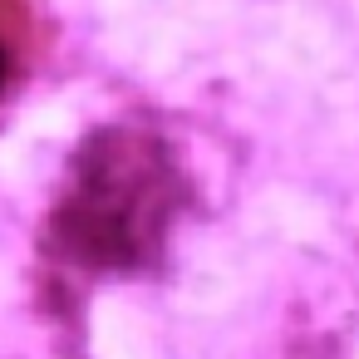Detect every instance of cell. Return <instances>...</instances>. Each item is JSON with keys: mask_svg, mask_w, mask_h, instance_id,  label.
I'll list each match as a JSON object with an SVG mask.
<instances>
[{"mask_svg": "<svg viewBox=\"0 0 359 359\" xmlns=\"http://www.w3.org/2000/svg\"><path fill=\"white\" fill-rule=\"evenodd\" d=\"M168 217V158L158 143L114 133L94 148L74 197V241L89 261H138Z\"/></svg>", "mask_w": 359, "mask_h": 359, "instance_id": "1", "label": "cell"}, {"mask_svg": "<svg viewBox=\"0 0 359 359\" xmlns=\"http://www.w3.org/2000/svg\"><path fill=\"white\" fill-rule=\"evenodd\" d=\"M11 69H15V50H11L6 35H0V94H6V84H11Z\"/></svg>", "mask_w": 359, "mask_h": 359, "instance_id": "2", "label": "cell"}]
</instances>
